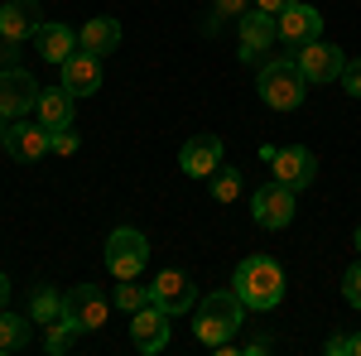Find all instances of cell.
Listing matches in <instances>:
<instances>
[{"label": "cell", "mask_w": 361, "mask_h": 356, "mask_svg": "<svg viewBox=\"0 0 361 356\" xmlns=\"http://www.w3.org/2000/svg\"><path fill=\"white\" fill-rule=\"evenodd\" d=\"M255 87H260V102H265L270 111H294V106H304V97H308V78L299 73L294 58H275V63H265Z\"/></svg>", "instance_id": "3957f363"}, {"label": "cell", "mask_w": 361, "mask_h": 356, "mask_svg": "<svg viewBox=\"0 0 361 356\" xmlns=\"http://www.w3.org/2000/svg\"><path fill=\"white\" fill-rule=\"evenodd\" d=\"M342 299L352 303V308H361V260H357L347 274H342Z\"/></svg>", "instance_id": "4316f807"}, {"label": "cell", "mask_w": 361, "mask_h": 356, "mask_svg": "<svg viewBox=\"0 0 361 356\" xmlns=\"http://www.w3.org/2000/svg\"><path fill=\"white\" fill-rule=\"evenodd\" d=\"M78 44H82L87 54L106 58V54H116V44H121V25H116L111 15H92V20L78 29Z\"/></svg>", "instance_id": "ffe728a7"}, {"label": "cell", "mask_w": 361, "mask_h": 356, "mask_svg": "<svg viewBox=\"0 0 361 356\" xmlns=\"http://www.w3.org/2000/svg\"><path fill=\"white\" fill-rule=\"evenodd\" d=\"M149 303L164 308L169 318H178V313H188V308L197 303V289H193V279H188L183 270H159L154 284H149Z\"/></svg>", "instance_id": "9c48e42d"}, {"label": "cell", "mask_w": 361, "mask_h": 356, "mask_svg": "<svg viewBox=\"0 0 361 356\" xmlns=\"http://www.w3.org/2000/svg\"><path fill=\"white\" fill-rule=\"evenodd\" d=\"M39 92H44V87L34 82L25 68H0V116H5V121L29 116V111L39 106Z\"/></svg>", "instance_id": "8992f818"}, {"label": "cell", "mask_w": 361, "mask_h": 356, "mask_svg": "<svg viewBox=\"0 0 361 356\" xmlns=\"http://www.w3.org/2000/svg\"><path fill=\"white\" fill-rule=\"evenodd\" d=\"M294 63H299V73H304L308 82H337V78H342V68H347L342 49L328 44V39H308V44H299Z\"/></svg>", "instance_id": "52a82bcc"}, {"label": "cell", "mask_w": 361, "mask_h": 356, "mask_svg": "<svg viewBox=\"0 0 361 356\" xmlns=\"http://www.w3.org/2000/svg\"><path fill=\"white\" fill-rule=\"evenodd\" d=\"M29 323H34V318H20V313H5V308H0V352L29 347Z\"/></svg>", "instance_id": "44dd1931"}, {"label": "cell", "mask_w": 361, "mask_h": 356, "mask_svg": "<svg viewBox=\"0 0 361 356\" xmlns=\"http://www.w3.org/2000/svg\"><path fill=\"white\" fill-rule=\"evenodd\" d=\"M73 342H78V323H73V318H58V323H49V337H44L49 356L73 352Z\"/></svg>", "instance_id": "603a6c76"}, {"label": "cell", "mask_w": 361, "mask_h": 356, "mask_svg": "<svg viewBox=\"0 0 361 356\" xmlns=\"http://www.w3.org/2000/svg\"><path fill=\"white\" fill-rule=\"evenodd\" d=\"M231 289L241 294L246 308L270 313V308H279V299H284V270H279V260H270V255H246V260L236 265V274H231Z\"/></svg>", "instance_id": "6da1fadb"}, {"label": "cell", "mask_w": 361, "mask_h": 356, "mask_svg": "<svg viewBox=\"0 0 361 356\" xmlns=\"http://www.w3.org/2000/svg\"><path fill=\"white\" fill-rule=\"evenodd\" d=\"M34 44H39V58H44V63H58V68L82 49V44H78V34H73L68 25H39Z\"/></svg>", "instance_id": "ac0fdd59"}, {"label": "cell", "mask_w": 361, "mask_h": 356, "mask_svg": "<svg viewBox=\"0 0 361 356\" xmlns=\"http://www.w3.org/2000/svg\"><path fill=\"white\" fill-rule=\"evenodd\" d=\"M149 265V241L135 226H116L106 236V270L116 279H140V270Z\"/></svg>", "instance_id": "277c9868"}, {"label": "cell", "mask_w": 361, "mask_h": 356, "mask_svg": "<svg viewBox=\"0 0 361 356\" xmlns=\"http://www.w3.org/2000/svg\"><path fill=\"white\" fill-rule=\"evenodd\" d=\"M212 5H217V10H212V20H207V34H217L226 20H241L250 10V0H212Z\"/></svg>", "instance_id": "484cf974"}, {"label": "cell", "mask_w": 361, "mask_h": 356, "mask_svg": "<svg viewBox=\"0 0 361 356\" xmlns=\"http://www.w3.org/2000/svg\"><path fill=\"white\" fill-rule=\"evenodd\" d=\"M63 318H73L78 332H97L106 323V299L97 294V284H78L63 294Z\"/></svg>", "instance_id": "8fae6325"}, {"label": "cell", "mask_w": 361, "mask_h": 356, "mask_svg": "<svg viewBox=\"0 0 361 356\" xmlns=\"http://www.w3.org/2000/svg\"><path fill=\"white\" fill-rule=\"evenodd\" d=\"M275 29H279V39H284L289 49H299V44H308V39L323 34V10H313V5H304V0H294V5L275 20Z\"/></svg>", "instance_id": "5bb4252c"}, {"label": "cell", "mask_w": 361, "mask_h": 356, "mask_svg": "<svg viewBox=\"0 0 361 356\" xmlns=\"http://www.w3.org/2000/svg\"><path fill=\"white\" fill-rule=\"evenodd\" d=\"M275 39H279L275 15H265V10H255V5H250L246 15H241V58H246V63H255V58H265Z\"/></svg>", "instance_id": "2e32d148"}, {"label": "cell", "mask_w": 361, "mask_h": 356, "mask_svg": "<svg viewBox=\"0 0 361 356\" xmlns=\"http://www.w3.org/2000/svg\"><path fill=\"white\" fill-rule=\"evenodd\" d=\"M357 255H361V226H357Z\"/></svg>", "instance_id": "e575fe53"}, {"label": "cell", "mask_w": 361, "mask_h": 356, "mask_svg": "<svg viewBox=\"0 0 361 356\" xmlns=\"http://www.w3.org/2000/svg\"><path fill=\"white\" fill-rule=\"evenodd\" d=\"M54 154H78V135L73 130H54Z\"/></svg>", "instance_id": "f1b7e54d"}, {"label": "cell", "mask_w": 361, "mask_h": 356, "mask_svg": "<svg viewBox=\"0 0 361 356\" xmlns=\"http://www.w3.org/2000/svg\"><path fill=\"white\" fill-rule=\"evenodd\" d=\"M130 342H135L145 356L164 352L169 347V313L164 308H154V303L135 308V313H130Z\"/></svg>", "instance_id": "7c38bea8"}, {"label": "cell", "mask_w": 361, "mask_h": 356, "mask_svg": "<svg viewBox=\"0 0 361 356\" xmlns=\"http://www.w3.org/2000/svg\"><path fill=\"white\" fill-rule=\"evenodd\" d=\"M246 323V303L236 289H217V294H207V299L197 303V323H193V337L202 347H222L231 342V332Z\"/></svg>", "instance_id": "7a4b0ae2"}, {"label": "cell", "mask_w": 361, "mask_h": 356, "mask_svg": "<svg viewBox=\"0 0 361 356\" xmlns=\"http://www.w3.org/2000/svg\"><path fill=\"white\" fill-rule=\"evenodd\" d=\"M342 87H347L352 97H361V58H357V63H347V68H342Z\"/></svg>", "instance_id": "83f0119b"}, {"label": "cell", "mask_w": 361, "mask_h": 356, "mask_svg": "<svg viewBox=\"0 0 361 356\" xmlns=\"http://www.w3.org/2000/svg\"><path fill=\"white\" fill-rule=\"evenodd\" d=\"M58 73H63V87H68L73 97H92V92H102V58L87 54V49H78Z\"/></svg>", "instance_id": "e0dca14e"}, {"label": "cell", "mask_w": 361, "mask_h": 356, "mask_svg": "<svg viewBox=\"0 0 361 356\" xmlns=\"http://www.w3.org/2000/svg\"><path fill=\"white\" fill-rule=\"evenodd\" d=\"M347 352H357V356H361V332H357V337H347Z\"/></svg>", "instance_id": "d6a6232c"}, {"label": "cell", "mask_w": 361, "mask_h": 356, "mask_svg": "<svg viewBox=\"0 0 361 356\" xmlns=\"http://www.w3.org/2000/svg\"><path fill=\"white\" fill-rule=\"evenodd\" d=\"M212 197H217V202H236V197H241V173H236V168H217V173H212Z\"/></svg>", "instance_id": "d4e9b609"}, {"label": "cell", "mask_w": 361, "mask_h": 356, "mask_svg": "<svg viewBox=\"0 0 361 356\" xmlns=\"http://www.w3.org/2000/svg\"><path fill=\"white\" fill-rule=\"evenodd\" d=\"M250 5H255V10H265V15H284V10H289V5H294V0H250Z\"/></svg>", "instance_id": "f546056e"}, {"label": "cell", "mask_w": 361, "mask_h": 356, "mask_svg": "<svg viewBox=\"0 0 361 356\" xmlns=\"http://www.w3.org/2000/svg\"><path fill=\"white\" fill-rule=\"evenodd\" d=\"M222 154H226L222 135H193L183 145V154H178V168H183L188 178H212V173L222 168Z\"/></svg>", "instance_id": "4fadbf2b"}, {"label": "cell", "mask_w": 361, "mask_h": 356, "mask_svg": "<svg viewBox=\"0 0 361 356\" xmlns=\"http://www.w3.org/2000/svg\"><path fill=\"white\" fill-rule=\"evenodd\" d=\"M15 49H20L15 39H0V68H15Z\"/></svg>", "instance_id": "4dcf8cb0"}, {"label": "cell", "mask_w": 361, "mask_h": 356, "mask_svg": "<svg viewBox=\"0 0 361 356\" xmlns=\"http://www.w3.org/2000/svg\"><path fill=\"white\" fill-rule=\"evenodd\" d=\"M44 25V10H39V0H5L0 5V39H15V44H25L34 39Z\"/></svg>", "instance_id": "9a60e30c"}, {"label": "cell", "mask_w": 361, "mask_h": 356, "mask_svg": "<svg viewBox=\"0 0 361 356\" xmlns=\"http://www.w3.org/2000/svg\"><path fill=\"white\" fill-rule=\"evenodd\" d=\"M250 217H255V226H265V231H284L294 221V188H284L279 178H270L265 188L250 192Z\"/></svg>", "instance_id": "5b68a950"}, {"label": "cell", "mask_w": 361, "mask_h": 356, "mask_svg": "<svg viewBox=\"0 0 361 356\" xmlns=\"http://www.w3.org/2000/svg\"><path fill=\"white\" fill-rule=\"evenodd\" d=\"M73 102H78V97H73V92H68V87L58 82V87H49V92H39V125H49V130H68V125H73Z\"/></svg>", "instance_id": "d6986e66"}, {"label": "cell", "mask_w": 361, "mask_h": 356, "mask_svg": "<svg viewBox=\"0 0 361 356\" xmlns=\"http://www.w3.org/2000/svg\"><path fill=\"white\" fill-rule=\"evenodd\" d=\"M49 149H54V130H49V125H29L25 116L10 121V130H5V154H10V159H20V164H39Z\"/></svg>", "instance_id": "ba28073f"}, {"label": "cell", "mask_w": 361, "mask_h": 356, "mask_svg": "<svg viewBox=\"0 0 361 356\" xmlns=\"http://www.w3.org/2000/svg\"><path fill=\"white\" fill-rule=\"evenodd\" d=\"M275 178L284 183V188L304 192L313 178H318V154L313 149H304V145H289V149H275Z\"/></svg>", "instance_id": "30bf717a"}, {"label": "cell", "mask_w": 361, "mask_h": 356, "mask_svg": "<svg viewBox=\"0 0 361 356\" xmlns=\"http://www.w3.org/2000/svg\"><path fill=\"white\" fill-rule=\"evenodd\" d=\"M5 130H10V121H5V116H0V149H5Z\"/></svg>", "instance_id": "836d02e7"}, {"label": "cell", "mask_w": 361, "mask_h": 356, "mask_svg": "<svg viewBox=\"0 0 361 356\" xmlns=\"http://www.w3.org/2000/svg\"><path fill=\"white\" fill-rule=\"evenodd\" d=\"M116 303H121L126 313H135V308H145V303H149V284H135V279H121V284H116Z\"/></svg>", "instance_id": "cb8c5ba5"}, {"label": "cell", "mask_w": 361, "mask_h": 356, "mask_svg": "<svg viewBox=\"0 0 361 356\" xmlns=\"http://www.w3.org/2000/svg\"><path fill=\"white\" fill-rule=\"evenodd\" d=\"M29 318L34 323H58L63 318V294H54V289H34V299H29Z\"/></svg>", "instance_id": "7402d4cb"}, {"label": "cell", "mask_w": 361, "mask_h": 356, "mask_svg": "<svg viewBox=\"0 0 361 356\" xmlns=\"http://www.w3.org/2000/svg\"><path fill=\"white\" fill-rule=\"evenodd\" d=\"M10 289H15V284H10V274H0V308L10 303Z\"/></svg>", "instance_id": "1f68e13d"}]
</instances>
